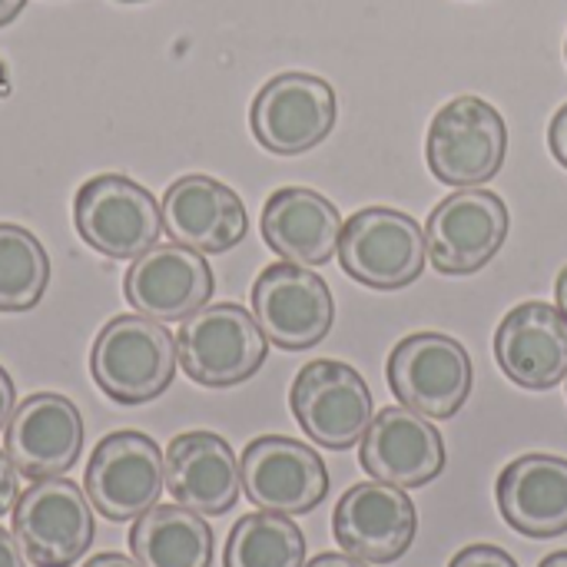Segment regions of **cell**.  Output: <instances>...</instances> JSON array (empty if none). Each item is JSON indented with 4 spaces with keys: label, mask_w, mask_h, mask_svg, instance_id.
<instances>
[{
    "label": "cell",
    "mask_w": 567,
    "mask_h": 567,
    "mask_svg": "<svg viewBox=\"0 0 567 567\" xmlns=\"http://www.w3.org/2000/svg\"><path fill=\"white\" fill-rule=\"evenodd\" d=\"M176 362V339L150 316L110 319L90 352L93 382L116 405H146L159 399L173 385Z\"/></svg>",
    "instance_id": "1"
},
{
    "label": "cell",
    "mask_w": 567,
    "mask_h": 567,
    "mask_svg": "<svg viewBox=\"0 0 567 567\" xmlns=\"http://www.w3.org/2000/svg\"><path fill=\"white\" fill-rule=\"evenodd\" d=\"M176 355L183 372L196 385L233 389L262 369L269 355V339L259 329L256 316H249V309L236 302H216L183 319Z\"/></svg>",
    "instance_id": "2"
},
{
    "label": "cell",
    "mask_w": 567,
    "mask_h": 567,
    "mask_svg": "<svg viewBox=\"0 0 567 567\" xmlns=\"http://www.w3.org/2000/svg\"><path fill=\"white\" fill-rule=\"evenodd\" d=\"M429 169L445 186H485L508 156L505 116L482 96L449 100L425 140Z\"/></svg>",
    "instance_id": "3"
},
{
    "label": "cell",
    "mask_w": 567,
    "mask_h": 567,
    "mask_svg": "<svg viewBox=\"0 0 567 567\" xmlns=\"http://www.w3.org/2000/svg\"><path fill=\"white\" fill-rule=\"evenodd\" d=\"M73 226L93 252L106 259H140L163 233V209L146 186L120 173H103L80 186Z\"/></svg>",
    "instance_id": "4"
},
{
    "label": "cell",
    "mask_w": 567,
    "mask_h": 567,
    "mask_svg": "<svg viewBox=\"0 0 567 567\" xmlns=\"http://www.w3.org/2000/svg\"><path fill=\"white\" fill-rule=\"evenodd\" d=\"M425 229L399 209L369 206L342 226L339 262L355 282L382 292L412 286L425 269Z\"/></svg>",
    "instance_id": "5"
},
{
    "label": "cell",
    "mask_w": 567,
    "mask_h": 567,
    "mask_svg": "<svg viewBox=\"0 0 567 567\" xmlns=\"http://www.w3.org/2000/svg\"><path fill=\"white\" fill-rule=\"evenodd\" d=\"M13 538L33 567H73L93 545V505L70 478H40L13 505Z\"/></svg>",
    "instance_id": "6"
},
{
    "label": "cell",
    "mask_w": 567,
    "mask_h": 567,
    "mask_svg": "<svg viewBox=\"0 0 567 567\" xmlns=\"http://www.w3.org/2000/svg\"><path fill=\"white\" fill-rule=\"evenodd\" d=\"M475 369L468 349L442 332H415L389 355L395 399L425 419H455L472 395Z\"/></svg>",
    "instance_id": "7"
},
{
    "label": "cell",
    "mask_w": 567,
    "mask_h": 567,
    "mask_svg": "<svg viewBox=\"0 0 567 567\" xmlns=\"http://www.w3.org/2000/svg\"><path fill=\"white\" fill-rule=\"evenodd\" d=\"M83 488L106 522H136L163 498L166 455L143 432H113L93 449Z\"/></svg>",
    "instance_id": "8"
},
{
    "label": "cell",
    "mask_w": 567,
    "mask_h": 567,
    "mask_svg": "<svg viewBox=\"0 0 567 567\" xmlns=\"http://www.w3.org/2000/svg\"><path fill=\"white\" fill-rule=\"evenodd\" d=\"M508 206L485 186H462L425 219V249L439 272L472 276L485 269L508 239Z\"/></svg>",
    "instance_id": "9"
},
{
    "label": "cell",
    "mask_w": 567,
    "mask_h": 567,
    "mask_svg": "<svg viewBox=\"0 0 567 567\" xmlns=\"http://www.w3.org/2000/svg\"><path fill=\"white\" fill-rule=\"evenodd\" d=\"M339 106L329 80L316 73H279L252 100L249 126L262 150L276 156H299L329 140Z\"/></svg>",
    "instance_id": "10"
},
{
    "label": "cell",
    "mask_w": 567,
    "mask_h": 567,
    "mask_svg": "<svg viewBox=\"0 0 567 567\" xmlns=\"http://www.w3.org/2000/svg\"><path fill=\"white\" fill-rule=\"evenodd\" d=\"M289 405L302 432L329 452H346L362 442L372 422L369 382L352 365L336 359L302 365L292 382Z\"/></svg>",
    "instance_id": "11"
},
{
    "label": "cell",
    "mask_w": 567,
    "mask_h": 567,
    "mask_svg": "<svg viewBox=\"0 0 567 567\" xmlns=\"http://www.w3.org/2000/svg\"><path fill=\"white\" fill-rule=\"evenodd\" d=\"M252 316L272 346L306 352L329 336L336 302L326 279L309 266L272 262L252 282Z\"/></svg>",
    "instance_id": "12"
},
{
    "label": "cell",
    "mask_w": 567,
    "mask_h": 567,
    "mask_svg": "<svg viewBox=\"0 0 567 567\" xmlns=\"http://www.w3.org/2000/svg\"><path fill=\"white\" fill-rule=\"evenodd\" d=\"M243 492L259 512L306 515L329 495V468L309 445L286 435L252 439L239 458Z\"/></svg>",
    "instance_id": "13"
},
{
    "label": "cell",
    "mask_w": 567,
    "mask_h": 567,
    "mask_svg": "<svg viewBox=\"0 0 567 567\" xmlns=\"http://www.w3.org/2000/svg\"><path fill=\"white\" fill-rule=\"evenodd\" d=\"M419 532V512L405 488L389 482H362L349 488L332 515V535L346 555L369 565L399 561Z\"/></svg>",
    "instance_id": "14"
},
{
    "label": "cell",
    "mask_w": 567,
    "mask_h": 567,
    "mask_svg": "<svg viewBox=\"0 0 567 567\" xmlns=\"http://www.w3.org/2000/svg\"><path fill=\"white\" fill-rule=\"evenodd\" d=\"M3 452L23 478H60L83 452L80 409L56 392L23 399L3 429Z\"/></svg>",
    "instance_id": "15"
},
{
    "label": "cell",
    "mask_w": 567,
    "mask_h": 567,
    "mask_svg": "<svg viewBox=\"0 0 567 567\" xmlns=\"http://www.w3.org/2000/svg\"><path fill=\"white\" fill-rule=\"evenodd\" d=\"M359 462L375 482L409 492L435 482L445 472V442L432 419L405 405H389L372 415L359 445Z\"/></svg>",
    "instance_id": "16"
},
{
    "label": "cell",
    "mask_w": 567,
    "mask_h": 567,
    "mask_svg": "<svg viewBox=\"0 0 567 567\" xmlns=\"http://www.w3.org/2000/svg\"><path fill=\"white\" fill-rule=\"evenodd\" d=\"M216 279L203 252L169 243L153 246L140 259H133L130 272L123 276L126 302L150 319L159 322H183L199 312L213 299Z\"/></svg>",
    "instance_id": "17"
},
{
    "label": "cell",
    "mask_w": 567,
    "mask_h": 567,
    "mask_svg": "<svg viewBox=\"0 0 567 567\" xmlns=\"http://www.w3.org/2000/svg\"><path fill=\"white\" fill-rule=\"evenodd\" d=\"M502 372L532 392H548L567 379V316L551 302L515 306L495 332Z\"/></svg>",
    "instance_id": "18"
},
{
    "label": "cell",
    "mask_w": 567,
    "mask_h": 567,
    "mask_svg": "<svg viewBox=\"0 0 567 567\" xmlns=\"http://www.w3.org/2000/svg\"><path fill=\"white\" fill-rule=\"evenodd\" d=\"M159 209H163V229L176 243L209 256L229 252L246 239L249 229V216L239 193L203 173L169 183Z\"/></svg>",
    "instance_id": "19"
},
{
    "label": "cell",
    "mask_w": 567,
    "mask_h": 567,
    "mask_svg": "<svg viewBox=\"0 0 567 567\" xmlns=\"http://www.w3.org/2000/svg\"><path fill=\"white\" fill-rule=\"evenodd\" d=\"M166 492L176 505L219 518L243 492L239 458L216 432H183L166 449Z\"/></svg>",
    "instance_id": "20"
},
{
    "label": "cell",
    "mask_w": 567,
    "mask_h": 567,
    "mask_svg": "<svg viewBox=\"0 0 567 567\" xmlns=\"http://www.w3.org/2000/svg\"><path fill=\"white\" fill-rule=\"evenodd\" d=\"M502 518L525 538H558L567 532V458L522 455L502 468L495 485Z\"/></svg>",
    "instance_id": "21"
},
{
    "label": "cell",
    "mask_w": 567,
    "mask_h": 567,
    "mask_svg": "<svg viewBox=\"0 0 567 567\" xmlns=\"http://www.w3.org/2000/svg\"><path fill=\"white\" fill-rule=\"evenodd\" d=\"M342 226L339 209L306 186L276 189L262 206L266 246L296 266H326L339 252Z\"/></svg>",
    "instance_id": "22"
},
{
    "label": "cell",
    "mask_w": 567,
    "mask_h": 567,
    "mask_svg": "<svg viewBox=\"0 0 567 567\" xmlns=\"http://www.w3.org/2000/svg\"><path fill=\"white\" fill-rule=\"evenodd\" d=\"M130 551L143 567H209L213 528L183 505H156L130 528Z\"/></svg>",
    "instance_id": "23"
},
{
    "label": "cell",
    "mask_w": 567,
    "mask_h": 567,
    "mask_svg": "<svg viewBox=\"0 0 567 567\" xmlns=\"http://www.w3.org/2000/svg\"><path fill=\"white\" fill-rule=\"evenodd\" d=\"M223 567H306V538L289 515H246L226 538Z\"/></svg>",
    "instance_id": "24"
},
{
    "label": "cell",
    "mask_w": 567,
    "mask_h": 567,
    "mask_svg": "<svg viewBox=\"0 0 567 567\" xmlns=\"http://www.w3.org/2000/svg\"><path fill=\"white\" fill-rule=\"evenodd\" d=\"M50 286V256L40 239L13 223H0V312L40 306Z\"/></svg>",
    "instance_id": "25"
},
{
    "label": "cell",
    "mask_w": 567,
    "mask_h": 567,
    "mask_svg": "<svg viewBox=\"0 0 567 567\" xmlns=\"http://www.w3.org/2000/svg\"><path fill=\"white\" fill-rule=\"evenodd\" d=\"M449 567H518V561L505 548H495V545H468V548H462L452 558Z\"/></svg>",
    "instance_id": "26"
},
{
    "label": "cell",
    "mask_w": 567,
    "mask_h": 567,
    "mask_svg": "<svg viewBox=\"0 0 567 567\" xmlns=\"http://www.w3.org/2000/svg\"><path fill=\"white\" fill-rule=\"evenodd\" d=\"M17 498H20V472L13 468L10 455L0 449V518L13 512Z\"/></svg>",
    "instance_id": "27"
},
{
    "label": "cell",
    "mask_w": 567,
    "mask_h": 567,
    "mask_svg": "<svg viewBox=\"0 0 567 567\" xmlns=\"http://www.w3.org/2000/svg\"><path fill=\"white\" fill-rule=\"evenodd\" d=\"M548 146H551L555 159L567 169V103L555 113V120L548 126Z\"/></svg>",
    "instance_id": "28"
},
{
    "label": "cell",
    "mask_w": 567,
    "mask_h": 567,
    "mask_svg": "<svg viewBox=\"0 0 567 567\" xmlns=\"http://www.w3.org/2000/svg\"><path fill=\"white\" fill-rule=\"evenodd\" d=\"M23 558H27V555H23L20 542L13 538V532L0 528V567H27Z\"/></svg>",
    "instance_id": "29"
},
{
    "label": "cell",
    "mask_w": 567,
    "mask_h": 567,
    "mask_svg": "<svg viewBox=\"0 0 567 567\" xmlns=\"http://www.w3.org/2000/svg\"><path fill=\"white\" fill-rule=\"evenodd\" d=\"M13 409H17V389H13V379L7 375V369L0 365V432L7 429Z\"/></svg>",
    "instance_id": "30"
},
{
    "label": "cell",
    "mask_w": 567,
    "mask_h": 567,
    "mask_svg": "<svg viewBox=\"0 0 567 567\" xmlns=\"http://www.w3.org/2000/svg\"><path fill=\"white\" fill-rule=\"evenodd\" d=\"M306 567H369V561L355 558V555H339V551H326L319 558H312Z\"/></svg>",
    "instance_id": "31"
},
{
    "label": "cell",
    "mask_w": 567,
    "mask_h": 567,
    "mask_svg": "<svg viewBox=\"0 0 567 567\" xmlns=\"http://www.w3.org/2000/svg\"><path fill=\"white\" fill-rule=\"evenodd\" d=\"M83 567H143L136 558H126V555H120V551H103V555H96V558H90Z\"/></svg>",
    "instance_id": "32"
},
{
    "label": "cell",
    "mask_w": 567,
    "mask_h": 567,
    "mask_svg": "<svg viewBox=\"0 0 567 567\" xmlns=\"http://www.w3.org/2000/svg\"><path fill=\"white\" fill-rule=\"evenodd\" d=\"M23 7H27V0H0V27L13 23Z\"/></svg>",
    "instance_id": "33"
},
{
    "label": "cell",
    "mask_w": 567,
    "mask_h": 567,
    "mask_svg": "<svg viewBox=\"0 0 567 567\" xmlns=\"http://www.w3.org/2000/svg\"><path fill=\"white\" fill-rule=\"evenodd\" d=\"M555 292H558V306H561V312L567 316V266L561 269V276H558V286H555Z\"/></svg>",
    "instance_id": "34"
},
{
    "label": "cell",
    "mask_w": 567,
    "mask_h": 567,
    "mask_svg": "<svg viewBox=\"0 0 567 567\" xmlns=\"http://www.w3.org/2000/svg\"><path fill=\"white\" fill-rule=\"evenodd\" d=\"M538 567H567V551H555V555H548V558H545Z\"/></svg>",
    "instance_id": "35"
},
{
    "label": "cell",
    "mask_w": 567,
    "mask_h": 567,
    "mask_svg": "<svg viewBox=\"0 0 567 567\" xmlns=\"http://www.w3.org/2000/svg\"><path fill=\"white\" fill-rule=\"evenodd\" d=\"M10 93V80H7V66H3V60H0V100Z\"/></svg>",
    "instance_id": "36"
},
{
    "label": "cell",
    "mask_w": 567,
    "mask_h": 567,
    "mask_svg": "<svg viewBox=\"0 0 567 567\" xmlns=\"http://www.w3.org/2000/svg\"><path fill=\"white\" fill-rule=\"evenodd\" d=\"M123 3H140V0H123Z\"/></svg>",
    "instance_id": "37"
},
{
    "label": "cell",
    "mask_w": 567,
    "mask_h": 567,
    "mask_svg": "<svg viewBox=\"0 0 567 567\" xmlns=\"http://www.w3.org/2000/svg\"><path fill=\"white\" fill-rule=\"evenodd\" d=\"M565 56H567V43H565Z\"/></svg>",
    "instance_id": "38"
}]
</instances>
